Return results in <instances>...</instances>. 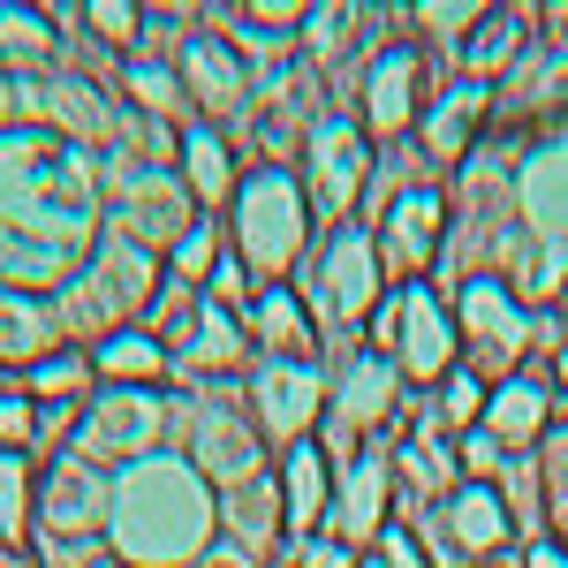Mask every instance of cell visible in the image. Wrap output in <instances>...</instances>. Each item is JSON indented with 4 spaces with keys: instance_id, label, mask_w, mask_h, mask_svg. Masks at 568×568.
Listing matches in <instances>:
<instances>
[{
    "instance_id": "obj_23",
    "label": "cell",
    "mask_w": 568,
    "mask_h": 568,
    "mask_svg": "<svg viewBox=\"0 0 568 568\" xmlns=\"http://www.w3.org/2000/svg\"><path fill=\"white\" fill-rule=\"evenodd\" d=\"M190 364H197L205 379L251 372V334H243V311L197 296V304H190Z\"/></svg>"
},
{
    "instance_id": "obj_1",
    "label": "cell",
    "mask_w": 568,
    "mask_h": 568,
    "mask_svg": "<svg viewBox=\"0 0 568 568\" xmlns=\"http://www.w3.org/2000/svg\"><path fill=\"white\" fill-rule=\"evenodd\" d=\"M213 530H220L213 485L190 463H168V455L136 463L114 485V508H106V546L130 568H190L213 546Z\"/></svg>"
},
{
    "instance_id": "obj_33",
    "label": "cell",
    "mask_w": 568,
    "mask_h": 568,
    "mask_svg": "<svg viewBox=\"0 0 568 568\" xmlns=\"http://www.w3.org/2000/svg\"><path fill=\"white\" fill-rule=\"evenodd\" d=\"M31 439H39V402L31 394H0V447L31 455Z\"/></svg>"
},
{
    "instance_id": "obj_27",
    "label": "cell",
    "mask_w": 568,
    "mask_h": 568,
    "mask_svg": "<svg viewBox=\"0 0 568 568\" xmlns=\"http://www.w3.org/2000/svg\"><path fill=\"white\" fill-rule=\"evenodd\" d=\"M45 53H53V16L45 8H0V61L45 69Z\"/></svg>"
},
{
    "instance_id": "obj_39",
    "label": "cell",
    "mask_w": 568,
    "mask_h": 568,
    "mask_svg": "<svg viewBox=\"0 0 568 568\" xmlns=\"http://www.w3.org/2000/svg\"><path fill=\"white\" fill-rule=\"evenodd\" d=\"M554 379H561V387H568V334H561V342H554Z\"/></svg>"
},
{
    "instance_id": "obj_7",
    "label": "cell",
    "mask_w": 568,
    "mask_h": 568,
    "mask_svg": "<svg viewBox=\"0 0 568 568\" xmlns=\"http://www.w3.org/2000/svg\"><path fill=\"white\" fill-rule=\"evenodd\" d=\"M508 538H516V516H508L500 485H455L433 508L425 554H433V568H463V561H493Z\"/></svg>"
},
{
    "instance_id": "obj_20",
    "label": "cell",
    "mask_w": 568,
    "mask_h": 568,
    "mask_svg": "<svg viewBox=\"0 0 568 568\" xmlns=\"http://www.w3.org/2000/svg\"><path fill=\"white\" fill-rule=\"evenodd\" d=\"M485 433L500 439L508 455H524V447H538V439L554 433V394H546V379H530V372H516V379H500V387L485 394Z\"/></svg>"
},
{
    "instance_id": "obj_30",
    "label": "cell",
    "mask_w": 568,
    "mask_h": 568,
    "mask_svg": "<svg viewBox=\"0 0 568 568\" xmlns=\"http://www.w3.org/2000/svg\"><path fill=\"white\" fill-rule=\"evenodd\" d=\"M130 99L144 106V114H175L182 106V77L168 69V61H130Z\"/></svg>"
},
{
    "instance_id": "obj_14",
    "label": "cell",
    "mask_w": 568,
    "mask_h": 568,
    "mask_svg": "<svg viewBox=\"0 0 568 568\" xmlns=\"http://www.w3.org/2000/svg\"><path fill=\"white\" fill-rule=\"evenodd\" d=\"M106 508H114V485H99V470L69 455V463L39 485V538H61V546L106 538Z\"/></svg>"
},
{
    "instance_id": "obj_15",
    "label": "cell",
    "mask_w": 568,
    "mask_h": 568,
    "mask_svg": "<svg viewBox=\"0 0 568 568\" xmlns=\"http://www.w3.org/2000/svg\"><path fill=\"white\" fill-rule=\"evenodd\" d=\"M439 227H447V197L433 182H409L387 205V227H379V265L387 273H425L439 258Z\"/></svg>"
},
{
    "instance_id": "obj_3",
    "label": "cell",
    "mask_w": 568,
    "mask_h": 568,
    "mask_svg": "<svg viewBox=\"0 0 568 568\" xmlns=\"http://www.w3.org/2000/svg\"><path fill=\"white\" fill-rule=\"evenodd\" d=\"M304 213H311V197L288 168L243 175V190H235V258L258 273V288L304 258Z\"/></svg>"
},
{
    "instance_id": "obj_6",
    "label": "cell",
    "mask_w": 568,
    "mask_h": 568,
    "mask_svg": "<svg viewBox=\"0 0 568 568\" xmlns=\"http://www.w3.org/2000/svg\"><path fill=\"white\" fill-rule=\"evenodd\" d=\"M379 288H387V265H379V235L364 227H342L326 243V258L311 273V318H334V326H364L379 311Z\"/></svg>"
},
{
    "instance_id": "obj_40",
    "label": "cell",
    "mask_w": 568,
    "mask_h": 568,
    "mask_svg": "<svg viewBox=\"0 0 568 568\" xmlns=\"http://www.w3.org/2000/svg\"><path fill=\"white\" fill-rule=\"evenodd\" d=\"M356 568H394V561H387V546H372V554H364Z\"/></svg>"
},
{
    "instance_id": "obj_12",
    "label": "cell",
    "mask_w": 568,
    "mask_h": 568,
    "mask_svg": "<svg viewBox=\"0 0 568 568\" xmlns=\"http://www.w3.org/2000/svg\"><path fill=\"white\" fill-rule=\"evenodd\" d=\"M175 77H182V99H197L205 106V122H227V114H243L251 106V69H243V53L213 31H197V39L175 45Z\"/></svg>"
},
{
    "instance_id": "obj_22",
    "label": "cell",
    "mask_w": 568,
    "mask_h": 568,
    "mask_svg": "<svg viewBox=\"0 0 568 568\" xmlns=\"http://www.w3.org/2000/svg\"><path fill=\"white\" fill-rule=\"evenodd\" d=\"M91 372H99L106 387H160V379L175 372V349H168L152 326H122V334L91 342Z\"/></svg>"
},
{
    "instance_id": "obj_36",
    "label": "cell",
    "mask_w": 568,
    "mask_h": 568,
    "mask_svg": "<svg viewBox=\"0 0 568 568\" xmlns=\"http://www.w3.org/2000/svg\"><path fill=\"white\" fill-rule=\"evenodd\" d=\"M84 23H91V31H106V39H136L144 16H136V8H84Z\"/></svg>"
},
{
    "instance_id": "obj_38",
    "label": "cell",
    "mask_w": 568,
    "mask_h": 568,
    "mask_svg": "<svg viewBox=\"0 0 568 568\" xmlns=\"http://www.w3.org/2000/svg\"><path fill=\"white\" fill-rule=\"evenodd\" d=\"M524 568H568V546H561V538H530Z\"/></svg>"
},
{
    "instance_id": "obj_32",
    "label": "cell",
    "mask_w": 568,
    "mask_h": 568,
    "mask_svg": "<svg viewBox=\"0 0 568 568\" xmlns=\"http://www.w3.org/2000/svg\"><path fill=\"white\" fill-rule=\"evenodd\" d=\"M538 485H546V508L568 524V425H554L538 439Z\"/></svg>"
},
{
    "instance_id": "obj_5",
    "label": "cell",
    "mask_w": 568,
    "mask_h": 568,
    "mask_svg": "<svg viewBox=\"0 0 568 568\" xmlns=\"http://www.w3.org/2000/svg\"><path fill=\"white\" fill-rule=\"evenodd\" d=\"M455 334H463V364L478 372V364H493L500 379H516V364H524L530 349V311L524 296L508 288V281H463V296H455Z\"/></svg>"
},
{
    "instance_id": "obj_19",
    "label": "cell",
    "mask_w": 568,
    "mask_h": 568,
    "mask_svg": "<svg viewBox=\"0 0 568 568\" xmlns=\"http://www.w3.org/2000/svg\"><path fill=\"white\" fill-rule=\"evenodd\" d=\"M243 334H251V349L265 356H296L304 364L311 356V304L296 296V288H281V281H265V288H251V304H243Z\"/></svg>"
},
{
    "instance_id": "obj_13",
    "label": "cell",
    "mask_w": 568,
    "mask_h": 568,
    "mask_svg": "<svg viewBox=\"0 0 568 568\" xmlns=\"http://www.w3.org/2000/svg\"><path fill=\"white\" fill-rule=\"evenodd\" d=\"M425 114V53L417 45H379L364 69V130L372 136H409Z\"/></svg>"
},
{
    "instance_id": "obj_25",
    "label": "cell",
    "mask_w": 568,
    "mask_h": 568,
    "mask_svg": "<svg viewBox=\"0 0 568 568\" xmlns=\"http://www.w3.org/2000/svg\"><path fill=\"white\" fill-rule=\"evenodd\" d=\"M45 342H53V311L0 288V364H39Z\"/></svg>"
},
{
    "instance_id": "obj_29",
    "label": "cell",
    "mask_w": 568,
    "mask_h": 568,
    "mask_svg": "<svg viewBox=\"0 0 568 568\" xmlns=\"http://www.w3.org/2000/svg\"><path fill=\"white\" fill-rule=\"evenodd\" d=\"M168 273H175V288L213 281V273H220V227H213V220H190V227H182V243L168 251Z\"/></svg>"
},
{
    "instance_id": "obj_10",
    "label": "cell",
    "mask_w": 568,
    "mask_h": 568,
    "mask_svg": "<svg viewBox=\"0 0 568 568\" xmlns=\"http://www.w3.org/2000/svg\"><path fill=\"white\" fill-rule=\"evenodd\" d=\"M304 168H311V205L326 220H349L356 197H364V175H372V160H364V136H356V122H342V114H318L304 130Z\"/></svg>"
},
{
    "instance_id": "obj_34",
    "label": "cell",
    "mask_w": 568,
    "mask_h": 568,
    "mask_svg": "<svg viewBox=\"0 0 568 568\" xmlns=\"http://www.w3.org/2000/svg\"><path fill=\"white\" fill-rule=\"evenodd\" d=\"M455 455H463V470H470V485H493L500 478V470H508V463H516V455H508V447H500V439L485 433H463V447H455Z\"/></svg>"
},
{
    "instance_id": "obj_37",
    "label": "cell",
    "mask_w": 568,
    "mask_h": 568,
    "mask_svg": "<svg viewBox=\"0 0 568 568\" xmlns=\"http://www.w3.org/2000/svg\"><path fill=\"white\" fill-rule=\"evenodd\" d=\"M190 568H258V554H243L235 538H213V546H205V554H197Z\"/></svg>"
},
{
    "instance_id": "obj_11",
    "label": "cell",
    "mask_w": 568,
    "mask_h": 568,
    "mask_svg": "<svg viewBox=\"0 0 568 568\" xmlns=\"http://www.w3.org/2000/svg\"><path fill=\"white\" fill-rule=\"evenodd\" d=\"M387 500H394V455H387V439H372L334 470V538L372 554L379 530H387Z\"/></svg>"
},
{
    "instance_id": "obj_43",
    "label": "cell",
    "mask_w": 568,
    "mask_h": 568,
    "mask_svg": "<svg viewBox=\"0 0 568 568\" xmlns=\"http://www.w3.org/2000/svg\"><path fill=\"white\" fill-rule=\"evenodd\" d=\"M561 530H568V524H561ZM561 546H568V538H561Z\"/></svg>"
},
{
    "instance_id": "obj_24",
    "label": "cell",
    "mask_w": 568,
    "mask_h": 568,
    "mask_svg": "<svg viewBox=\"0 0 568 568\" xmlns=\"http://www.w3.org/2000/svg\"><path fill=\"white\" fill-rule=\"evenodd\" d=\"M524 31H530V8H485L478 23H470V39L455 45V77L493 84V77L524 53Z\"/></svg>"
},
{
    "instance_id": "obj_42",
    "label": "cell",
    "mask_w": 568,
    "mask_h": 568,
    "mask_svg": "<svg viewBox=\"0 0 568 568\" xmlns=\"http://www.w3.org/2000/svg\"><path fill=\"white\" fill-rule=\"evenodd\" d=\"M99 568H130V561H99Z\"/></svg>"
},
{
    "instance_id": "obj_21",
    "label": "cell",
    "mask_w": 568,
    "mask_h": 568,
    "mask_svg": "<svg viewBox=\"0 0 568 568\" xmlns=\"http://www.w3.org/2000/svg\"><path fill=\"white\" fill-rule=\"evenodd\" d=\"M220 524L235 530V546H243V554H273V546L288 538V500H281V470H265V478L235 485V493H220Z\"/></svg>"
},
{
    "instance_id": "obj_16",
    "label": "cell",
    "mask_w": 568,
    "mask_h": 568,
    "mask_svg": "<svg viewBox=\"0 0 568 568\" xmlns=\"http://www.w3.org/2000/svg\"><path fill=\"white\" fill-rule=\"evenodd\" d=\"M485 122H493V84H470V77H447V84L425 99V114H417L433 160H463V152L478 144Z\"/></svg>"
},
{
    "instance_id": "obj_9",
    "label": "cell",
    "mask_w": 568,
    "mask_h": 568,
    "mask_svg": "<svg viewBox=\"0 0 568 568\" xmlns=\"http://www.w3.org/2000/svg\"><path fill=\"white\" fill-rule=\"evenodd\" d=\"M190 470L213 485V493H235V485L265 478V433L251 425V409L205 402L197 425H190Z\"/></svg>"
},
{
    "instance_id": "obj_4",
    "label": "cell",
    "mask_w": 568,
    "mask_h": 568,
    "mask_svg": "<svg viewBox=\"0 0 568 568\" xmlns=\"http://www.w3.org/2000/svg\"><path fill=\"white\" fill-rule=\"evenodd\" d=\"M168 439V394L160 387H106L99 402H84L77 417V463L106 470V463H152V447Z\"/></svg>"
},
{
    "instance_id": "obj_26",
    "label": "cell",
    "mask_w": 568,
    "mask_h": 568,
    "mask_svg": "<svg viewBox=\"0 0 568 568\" xmlns=\"http://www.w3.org/2000/svg\"><path fill=\"white\" fill-rule=\"evenodd\" d=\"M485 394H493V387H485L478 372L455 364V372L439 379V409L425 417V425H439V433H478V425H485Z\"/></svg>"
},
{
    "instance_id": "obj_2",
    "label": "cell",
    "mask_w": 568,
    "mask_h": 568,
    "mask_svg": "<svg viewBox=\"0 0 568 568\" xmlns=\"http://www.w3.org/2000/svg\"><path fill=\"white\" fill-rule=\"evenodd\" d=\"M372 326V349L387 356L402 379L417 387H439L455 364H463V334H455V304H439L425 281H394L379 311L364 318Z\"/></svg>"
},
{
    "instance_id": "obj_35",
    "label": "cell",
    "mask_w": 568,
    "mask_h": 568,
    "mask_svg": "<svg viewBox=\"0 0 568 568\" xmlns=\"http://www.w3.org/2000/svg\"><path fill=\"white\" fill-rule=\"evenodd\" d=\"M364 554L342 546V538H304V568H356Z\"/></svg>"
},
{
    "instance_id": "obj_31",
    "label": "cell",
    "mask_w": 568,
    "mask_h": 568,
    "mask_svg": "<svg viewBox=\"0 0 568 568\" xmlns=\"http://www.w3.org/2000/svg\"><path fill=\"white\" fill-rule=\"evenodd\" d=\"M53 99H61V122L84 136H106L114 130V114H106V99H99V84H77V77H61L53 84Z\"/></svg>"
},
{
    "instance_id": "obj_17",
    "label": "cell",
    "mask_w": 568,
    "mask_h": 568,
    "mask_svg": "<svg viewBox=\"0 0 568 568\" xmlns=\"http://www.w3.org/2000/svg\"><path fill=\"white\" fill-rule=\"evenodd\" d=\"M281 500H288V538L296 546L326 530V516H334V455L318 447V433L281 455Z\"/></svg>"
},
{
    "instance_id": "obj_41",
    "label": "cell",
    "mask_w": 568,
    "mask_h": 568,
    "mask_svg": "<svg viewBox=\"0 0 568 568\" xmlns=\"http://www.w3.org/2000/svg\"><path fill=\"white\" fill-rule=\"evenodd\" d=\"M546 23H554V31H568V8H554V16H546Z\"/></svg>"
},
{
    "instance_id": "obj_8",
    "label": "cell",
    "mask_w": 568,
    "mask_h": 568,
    "mask_svg": "<svg viewBox=\"0 0 568 568\" xmlns=\"http://www.w3.org/2000/svg\"><path fill=\"white\" fill-rule=\"evenodd\" d=\"M326 417V372L318 364H296V356H265L251 364V425L265 439H311V425Z\"/></svg>"
},
{
    "instance_id": "obj_18",
    "label": "cell",
    "mask_w": 568,
    "mask_h": 568,
    "mask_svg": "<svg viewBox=\"0 0 568 568\" xmlns=\"http://www.w3.org/2000/svg\"><path fill=\"white\" fill-rule=\"evenodd\" d=\"M175 168H182V190H190L205 213H213V205H235V190H243V175H235V144H227V130H213V122H182Z\"/></svg>"
},
{
    "instance_id": "obj_28",
    "label": "cell",
    "mask_w": 568,
    "mask_h": 568,
    "mask_svg": "<svg viewBox=\"0 0 568 568\" xmlns=\"http://www.w3.org/2000/svg\"><path fill=\"white\" fill-rule=\"evenodd\" d=\"M39 516V478H31V455H8L0 447V538L23 546V524Z\"/></svg>"
}]
</instances>
